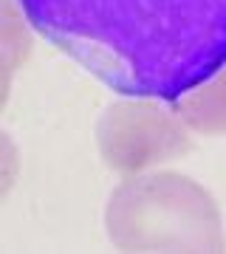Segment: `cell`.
<instances>
[{
	"label": "cell",
	"instance_id": "obj_1",
	"mask_svg": "<svg viewBox=\"0 0 226 254\" xmlns=\"http://www.w3.org/2000/svg\"><path fill=\"white\" fill-rule=\"evenodd\" d=\"M20 9L122 96L172 102L226 63V0H20Z\"/></svg>",
	"mask_w": 226,
	"mask_h": 254
},
{
	"label": "cell",
	"instance_id": "obj_2",
	"mask_svg": "<svg viewBox=\"0 0 226 254\" xmlns=\"http://www.w3.org/2000/svg\"><path fill=\"white\" fill-rule=\"evenodd\" d=\"M108 240L122 252H224L215 198L190 175H127L105 206Z\"/></svg>",
	"mask_w": 226,
	"mask_h": 254
},
{
	"label": "cell",
	"instance_id": "obj_3",
	"mask_svg": "<svg viewBox=\"0 0 226 254\" xmlns=\"http://www.w3.org/2000/svg\"><path fill=\"white\" fill-rule=\"evenodd\" d=\"M96 144L110 170L139 175L190 153L192 136L170 102L127 96L102 110L96 122Z\"/></svg>",
	"mask_w": 226,
	"mask_h": 254
},
{
	"label": "cell",
	"instance_id": "obj_4",
	"mask_svg": "<svg viewBox=\"0 0 226 254\" xmlns=\"http://www.w3.org/2000/svg\"><path fill=\"white\" fill-rule=\"evenodd\" d=\"M178 119L201 136H224L226 133V63L212 76L170 102Z\"/></svg>",
	"mask_w": 226,
	"mask_h": 254
},
{
	"label": "cell",
	"instance_id": "obj_5",
	"mask_svg": "<svg viewBox=\"0 0 226 254\" xmlns=\"http://www.w3.org/2000/svg\"><path fill=\"white\" fill-rule=\"evenodd\" d=\"M26 11L14 6V0H3V96L9 93L11 73L17 71L31 51V37L23 26Z\"/></svg>",
	"mask_w": 226,
	"mask_h": 254
},
{
	"label": "cell",
	"instance_id": "obj_6",
	"mask_svg": "<svg viewBox=\"0 0 226 254\" xmlns=\"http://www.w3.org/2000/svg\"><path fill=\"white\" fill-rule=\"evenodd\" d=\"M14 164H17L14 161V144H11L9 136H3V170H6L3 173V192H9V187L14 184V173H11Z\"/></svg>",
	"mask_w": 226,
	"mask_h": 254
}]
</instances>
